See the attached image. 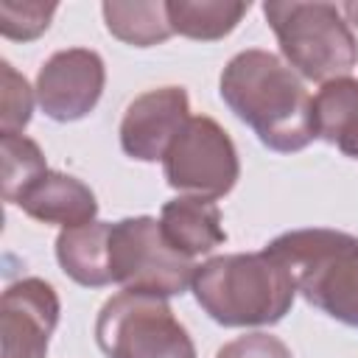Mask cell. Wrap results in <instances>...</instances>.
<instances>
[{
  "label": "cell",
  "instance_id": "6da1fadb",
  "mask_svg": "<svg viewBox=\"0 0 358 358\" xmlns=\"http://www.w3.org/2000/svg\"><path fill=\"white\" fill-rule=\"evenodd\" d=\"M221 98L274 151H299L316 137L313 98L268 50H243L221 73Z\"/></svg>",
  "mask_w": 358,
  "mask_h": 358
},
{
  "label": "cell",
  "instance_id": "7a4b0ae2",
  "mask_svg": "<svg viewBox=\"0 0 358 358\" xmlns=\"http://www.w3.org/2000/svg\"><path fill=\"white\" fill-rule=\"evenodd\" d=\"M296 280L266 249L255 255H221L196 268L199 305L227 327L271 324L294 302Z\"/></svg>",
  "mask_w": 358,
  "mask_h": 358
},
{
  "label": "cell",
  "instance_id": "3957f363",
  "mask_svg": "<svg viewBox=\"0 0 358 358\" xmlns=\"http://www.w3.org/2000/svg\"><path fill=\"white\" fill-rule=\"evenodd\" d=\"M308 302L358 327V238L333 229H299L266 246Z\"/></svg>",
  "mask_w": 358,
  "mask_h": 358
},
{
  "label": "cell",
  "instance_id": "277c9868",
  "mask_svg": "<svg viewBox=\"0 0 358 358\" xmlns=\"http://www.w3.org/2000/svg\"><path fill=\"white\" fill-rule=\"evenodd\" d=\"M263 14L274 28L288 67L305 78L336 81L358 62V42L341 8L330 3H266Z\"/></svg>",
  "mask_w": 358,
  "mask_h": 358
},
{
  "label": "cell",
  "instance_id": "5b68a950",
  "mask_svg": "<svg viewBox=\"0 0 358 358\" xmlns=\"http://www.w3.org/2000/svg\"><path fill=\"white\" fill-rule=\"evenodd\" d=\"M95 338L109 358H196L187 330L154 294L112 296L98 313Z\"/></svg>",
  "mask_w": 358,
  "mask_h": 358
},
{
  "label": "cell",
  "instance_id": "8992f818",
  "mask_svg": "<svg viewBox=\"0 0 358 358\" xmlns=\"http://www.w3.org/2000/svg\"><path fill=\"white\" fill-rule=\"evenodd\" d=\"M196 268L190 257L173 252L162 238L159 221L140 215L112 224L109 271L126 291L171 296L193 285Z\"/></svg>",
  "mask_w": 358,
  "mask_h": 358
},
{
  "label": "cell",
  "instance_id": "52a82bcc",
  "mask_svg": "<svg viewBox=\"0 0 358 358\" xmlns=\"http://www.w3.org/2000/svg\"><path fill=\"white\" fill-rule=\"evenodd\" d=\"M162 162L168 185L199 199H218L229 193L238 179L235 145L210 117H190Z\"/></svg>",
  "mask_w": 358,
  "mask_h": 358
},
{
  "label": "cell",
  "instance_id": "ba28073f",
  "mask_svg": "<svg viewBox=\"0 0 358 358\" xmlns=\"http://www.w3.org/2000/svg\"><path fill=\"white\" fill-rule=\"evenodd\" d=\"M56 322L59 296L45 280L28 277L8 285L0 299V358H45Z\"/></svg>",
  "mask_w": 358,
  "mask_h": 358
},
{
  "label": "cell",
  "instance_id": "9c48e42d",
  "mask_svg": "<svg viewBox=\"0 0 358 358\" xmlns=\"http://www.w3.org/2000/svg\"><path fill=\"white\" fill-rule=\"evenodd\" d=\"M103 62L95 50L70 48L53 53L36 78V98L48 117L78 120L101 98Z\"/></svg>",
  "mask_w": 358,
  "mask_h": 358
},
{
  "label": "cell",
  "instance_id": "30bf717a",
  "mask_svg": "<svg viewBox=\"0 0 358 358\" xmlns=\"http://www.w3.org/2000/svg\"><path fill=\"white\" fill-rule=\"evenodd\" d=\"M190 120L187 95L182 87H162L134 98L120 123L123 151L134 159H162L176 134Z\"/></svg>",
  "mask_w": 358,
  "mask_h": 358
},
{
  "label": "cell",
  "instance_id": "8fae6325",
  "mask_svg": "<svg viewBox=\"0 0 358 358\" xmlns=\"http://www.w3.org/2000/svg\"><path fill=\"white\" fill-rule=\"evenodd\" d=\"M17 207H22L31 218L45 224H62L64 229L90 224L95 218V196L92 190L64 173H42L20 199Z\"/></svg>",
  "mask_w": 358,
  "mask_h": 358
},
{
  "label": "cell",
  "instance_id": "7c38bea8",
  "mask_svg": "<svg viewBox=\"0 0 358 358\" xmlns=\"http://www.w3.org/2000/svg\"><path fill=\"white\" fill-rule=\"evenodd\" d=\"M159 229L168 246L185 257H196L218 246L227 232L221 227V210L213 199L182 196L162 207Z\"/></svg>",
  "mask_w": 358,
  "mask_h": 358
},
{
  "label": "cell",
  "instance_id": "4fadbf2b",
  "mask_svg": "<svg viewBox=\"0 0 358 358\" xmlns=\"http://www.w3.org/2000/svg\"><path fill=\"white\" fill-rule=\"evenodd\" d=\"M109 232L112 224L90 221L81 227L62 229L56 238V257L76 282L81 285H106L112 282L109 271Z\"/></svg>",
  "mask_w": 358,
  "mask_h": 358
},
{
  "label": "cell",
  "instance_id": "5bb4252c",
  "mask_svg": "<svg viewBox=\"0 0 358 358\" xmlns=\"http://www.w3.org/2000/svg\"><path fill=\"white\" fill-rule=\"evenodd\" d=\"M316 137L336 143L344 154L358 157V81H327L313 98Z\"/></svg>",
  "mask_w": 358,
  "mask_h": 358
},
{
  "label": "cell",
  "instance_id": "9a60e30c",
  "mask_svg": "<svg viewBox=\"0 0 358 358\" xmlns=\"http://www.w3.org/2000/svg\"><path fill=\"white\" fill-rule=\"evenodd\" d=\"M165 8H168L171 31L185 34L190 39H218L241 22V17L249 11V3H232V0L187 3V0H173V3H165Z\"/></svg>",
  "mask_w": 358,
  "mask_h": 358
},
{
  "label": "cell",
  "instance_id": "2e32d148",
  "mask_svg": "<svg viewBox=\"0 0 358 358\" xmlns=\"http://www.w3.org/2000/svg\"><path fill=\"white\" fill-rule=\"evenodd\" d=\"M103 20L117 39L137 48L157 45L173 34L165 3H103Z\"/></svg>",
  "mask_w": 358,
  "mask_h": 358
},
{
  "label": "cell",
  "instance_id": "e0dca14e",
  "mask_svg": "<svg viewBox=\"0 0 358 358\" xmlns=\"http://www.w3.org/2000/svg\"><path fill=\"white\" fill-rule=\"evenodd\" d=\"M0 165H3V199L17 204V199L48 173L39 145L22 134H0Z\"/></svg>",
  "mask_w": 358,
  "mask_h": 358
},
{
  "label": "cell",
  "instance_id": "ac0fdd59",
  "mask_svg": "<svg viewBox=\"0 0 358 358\" xmlns=\"http://www.w3.org/2000/svg\"><path fill=\"white\" fill-rule=\"evenodd\" d=\"M34 92L28 81L8 64H0V126L3 134H20L31 120Z\"/></svg>",
  "mask_w": 358,
  "mask_h": 358
},
{
  "label": "cell",
  "instance_id": "d6986e66",
  "mask_svg": "<svg viewBox=\"0 0 358 358\" xmlns=\"http://www.w3.org/2000/svg\"><path fill=\"white\" fill-rule=\"evenodd\" d=\"M56 14V3H17L0 0V31L8 39H36Z\"/></svg>",
  "mask_w": 358,
  "mask_h": 358
},
{
  "label": "cell",
  "instance_id": "ffe728a7",
  "mask_svg": "<svg viewBox=\"0 0 358 358\" xmlns=\"http://www.w3.org/2000/svg\"><path fill=\"white\" fill-rule=\"evenodd\" d=\"M218 358H294L291 350L268 333H249L241 336L218 350Z\"/></svg>",
  "mask_w": 358,
  "mask_h": 358
},
{
  "label": "cell",
  "instance_id": "44dd1931",
  "mask_svg": "<svg viewBox=\"0 0 358 358\" xmlns=\"http://www.w3.org/2000/svg\"><path fill=\"white\" fill-rule=\"evenodd\" d=\"M341 11H344L347 22L358 28V3H344V6H341Z\"/></svg>",
  "mask_w": 358,
  "mask_h": 358
}]
</instances>
